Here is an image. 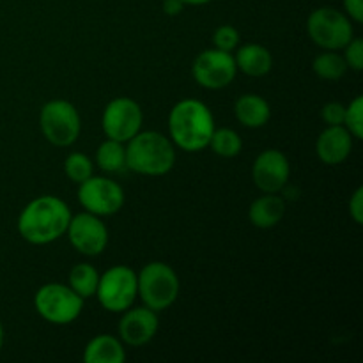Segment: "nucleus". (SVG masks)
I'll use <instances>...</instances> for the list:
<instances>
[{
  "label": "nucleus",
  "mask_w": 363,
  "mask_h": 363,
  "mask_svg": "<svg viewBox=\"0 0 363 363\" xmlns=\"http://www.w3.org/2000/svg\"><path fill=\"white\" fill-rule=\"evenodd\" d=\"M71 209L62 199L41 195L28 202L18 216V233L30 245H50L66 236Z\"/></svg>",
  "instance_id": "obj_1"
},
{
  "label": "nucleus",
  "mask_w": 363,
  "mask_h": 363,
  "mask_svg": "<svg viewBox=\"0 0 363 363\" xmlns=\"http://www.w3.org/2000/svg\"><path fill=\"white\" fill-rule=\"evenodd\" d=\"M215 131V117L206 103L181 99L169 113V137L176 147L186 152L204 151Z\"/></svg>",
  "instance_id": "obj_2"
},
{
  "label": "nucleus",
  "mask_w": 363,
  "mask_h": 363,
  "mask_svg": "<svg viewBox=\"0 0 363 363\" xmlns=\"http://www.w3.org/2000/svg\"><path fill=\"white\" fill-rule=\"evenodd\" d=\"M126 169L140 176H165L176 165V145L160 131H138L126 142Z\"/></svg>",
  "instance_id": "obj_3"
},
{
  "label": "nucleus",
  "mask_w": 363,
  "mask_h": 363,
  "mask_svg": "<svg viewBox=\"0 0 363 363\" xmlns=\"http://www.w3.org/2000/svg\"><path fill=\"white\" fill-rule=\"evenodd\" d=\"M179 277L165 262H149L137 275V289L142 303L155 312L172 307L179 296Z\"/></svg>",
  "instance_id": "obj_4"
},
{
  "label": "nucleus",
  "mask_w": 363,
  "mask_h": 363,
  "mask_svg": "<svg viewBox=\"0 0 363 363\" xmlns=\"http://www.w3.org/2000/svg\"><path fill=\"white\" fill-rule=\"evenodd\" d=\"M39 128L50 144L69 147L80 137L82 121L77 106L66 99H52L39 112Z\"/></svg>",
  "instance_id": "obj_5"
},
{
  "label": "nucleus",
  "mask_w": 363,
  "mask_h": 363,
  "mask_svg": "<svg viewBox=\"0 0 363 363\" xmlns=\"http://www.w3.org/2000/svg\"><path fill=\"white\" fill-rule=\"evenodd\" d=\"M38 314L50 325L64 326L77 321L84 311V298L78 296L66 284H45L34 296Z\"/></svg>",
  "instance_id": "obj_6"
},
{
  "label": "nucleus",
  "mask_w": 363,
  "mask_h": 363,
  "mask_svg": "<svg viewBox=\"0 0 363 363\" xmlns=\"http://www.w3.org/2000/svg\"><path fill=\"white\" fill-rule=\"evenodd\" d=\"M99 305L112 314H121L137 301V273L130 266H112L99 275L96 289Z\"/></svg>",
  "instance_id": "obj_7"
},
{
  "label": "nucleus",
  "mask_w": 363,
  "mask_h": 363,
  "mask_svg": "<svg viewBox=\"0 0 363 363\" xmlns=\"http://www.w3.org/2000/svg\"><path fill=\"white\" fill-rule=\"evenodd\" d=\"M307 32L323 50H342L354 38L350 16L335 7H319L307 20Z\"/></svg>",
  "instance_id": "obj_8"
},
{
  "label": "nucleus",
  "mask_w": 363,
  "mask_h": 363,
  "mask_svg": "<svg viewBox=\"0 0 363 363\" xmlns=\"http://www.w3.org/2000/svg\"><path fill=\"white\" fill-rule=\"evenodd\" d=\"M78 202L85 211L96 216H112L124 206V191L117 181L92 174L78 184Z\"/></svg>",
  "instance_id": "obj_9"
},
{
  "label": "nucleus",
  "mask_w": 363,
  "mask_h": 363,
  "mask_svg": "<svg viewBox=\"0 0 363 363\" xmlns=\"http://www.w3.org/2000/svg\"><path fill=\"white\" fill-rule=\"evenodd\" d=\"M238 67L233 52L209 48L199 53L191 64V74L201 87L218 91L233 84Z\"/></svg>",
  "instance_id": "obj_10"
},
{
  "label": "nucleus",
  "mask_w": 363,
  "mask_h": 363,
  "mask_svg": "<svg viewBox=\"0 0 363 363\" xmlns=\"http://www.w3.org/2000/svg\"><path fill=\"white\" fill-rule=\"evenodd\" d=\"M144 113L140 105L131 98H116L105 106L101 116V128L106 138L126 144L142 130Z\"/></svg>",
  "instance_id": "obj_11"
},
{
  "label": "nucleus",
  "mask_w": 363,
  "mask_h": 363,
  "mask_svg": "<svg viewBox=\"0 0 363 363\" xmlns=\"http://www.w3.org/2000/svg\"><path fill=\"white\" fill-rule=\"evenodd\" d=\"M66 236L71 247L78 254L87 255V257H96V255L103 254L108 245V229H106L105 222L101 220V216H96L89 211L71 216Z\"/></svg>",
  "instance_id": "obj_12"
},
{
  "label": "nucleus",
  "mask_w": 363,
  "mask_h": 363,
  "mask_svg": "<svg viewBox=\"0 0 363 363\" xmlns=\"http://www.w3.org/2000/svg\"><path fill=\"white\" fill-rule=\"evenodd\" d=\"M291 176L287 156L279 149H266L255 158L252 167L254 183L262 194H279L286 188Z\"/></svg>",
  "instance_id": "obj_13"
},
{
  "label": "nucleus",
  "mask_w": 363,
  "mask_h": 363,
  "mask_svg": "<svg viewBox=\"0 0 363 363\" xmlns=\"http://www.w3.org/2000/svg\"><path fill=\"white\" fill-rule=\"evenodd\" d=\"M121 314H123V318L117 326V332H119V339L123 340V344L131 347H140L151 342L160 326L158 312L151 311L145 305L144 307H135L133 305Z\"/></svg>",
  "instance_id": "obj_14"
},
{
  "label": "nucleus",
  "mask_w": 363,
  "mask_h": 363,
  "mask_svg": "<svg viewBox=\"0 0 363 363\" xmlns=\"http://www.w3.org/2000/svg\"><path fill=\"white\" fill-rule=\"evenodd\" d=\"M353 149V135L344 126H328L315 140V155L325 165H340Z\"/></svg>",
  "instance_id": "obj_15"
},
{
  "label": "nucleus",
  "mask_w": 363,
  "mask_h": 363,
  "mask_svg": "<svg viewBox=\"0 0 363 363\" xmlns=\"http://www.w3.org/2000/svg\"><path fill=\"white\" fill-rule=\"evenodd\" d=\"M286 215V201L277 194H264L252 202L248 218L257 229H272L279 225Z\"/></svg>",
  "instance_id": "obj_16"
},
{
  "label": "nucleus",
  "mask_w": 363,
  "mask_h": 363,
  "mask_svg": "<svg viewBox=\"0 0 363 363\" xmlns=\"http://www.w3.org/2000/svg\"><path fill=\"white\" fill-rule=\"evenodd\" d=\"M234 60H236L238 71L252 78L266 77L273 67V57L269 50L257 43H250V45L238 48Z\"/></svg>",
  "instance_id": "obj_17"
},
{
  "label": "nucleus",
  "mask_w": 363,
  "mask_h": 363,
  "mask_svg": "<svg viewBox=\"0 0 363 363\" xmlns=\"http://www.w3.org/2000/svg\"><path fill=\"white\" fill-rule=\"evenodd\" d=\"M234 113L245 128L255 130V128H262L264 124H268L269 117H272V108L262 96L243 94L234 103Z\"/></svg>",
  "instance_id": "obj_18"
},
{
  "label": "nucleus",
  "mask_w": 363,
  "mask_h": 363,
  "mask_svg": "<svg viewBox=\"0 0 363 363\" xmlns=\"http://www.w3.org/2000/svg\"><path fill=\"white\" fill-rule=\"evenodd\" d=\"M126 360L123 340L113 335H98L84 350L85 363H123Z\"/></svg>",
  "instance_id": "obj_19"
},
{
  "label": "nucleus",
  "mask_w": 363,
  "mask_h": 363,
  "mask_svg": "<svg viewBox=\"0 0 363 363\" xmlns=\"http://www.w3.org/2000/svg\"><path fill=\"white\" fill-rule=\"evenodd\" d=\"M96 165L106 174H116L126 169V145L106 138L96 151Z\"/></svg>",
  "instance_id": "obj_20"
},
{
  "label": "nucleus",
  "mask_w": 363,
  "mask_h": 363,
  "mask_svg": "<svg viewBox=\"0 0 363 363\" xmlns=\"http://www.w3.org/2000/svg\"><path fill=\"white\" fill-rule=\"evenodd\" d=\"M99 273L98 269L87 262H80L74 264L69 272V284L67 286L74 291L80 298L87 300V298L96 296V289H98Z\"/></svg>",
  "instance_id": "obj_21"
},
{
  "label": "nucleus",
  "mask_w": 363,
  "mask_h": 363,
  "mask_svg": "<svg viewBox=\"0 0 363 363\" xmlns=\"http://www.w3.org/2000/svg\"><path fill=\"white\" fill-rule=\"evenodd\" d=\"M312 69L319 78L328 82H337L346 74L347 64L340 53L335 50H326V52L319 53L312 62Z\"/></svg>",
  "instance_id": "obj_22"
},
{
  "label": "nucleus",
  "mask_w": 363,
  "mask_h": 363,
  "mask_svg": "<svg viewBox=\"0 0 363 363\" xmlns=\"http://www.w3.org/2000/svg\"><path fill=\"white\" fill-rule=\"evenodd\" d=\"M208 147H211V151L215 152V155L222 156V158H234V156L240 155L241 149H243V140H241L240 135L234 130H230V128H220V130L215 128Z\"/></svg>",
  "instance_id": "obj_23"
},
{
  "label": "nucleus",
  "mask_w": 363,
  "mask_h": 363,
  "mask_svg": "<svg viewBox=\"0 0 363 363\" xmlns=\"http://www.w3.org/2000/svg\"><path fill=\"white\" fill-rule=\"evenodd\" d=\"M64 172L73 183L80 184L94 174V165H92V160L84 152H71L64 162Z\"/></svg>",
  "instance_id": "obj_24"
},
{
  "label": "nucleus",
  "mask_w": 363,
  "mask_h": 363,
  "mask_svg": "<svg viewBox=\"0 0 363 363\" xmlns=\"http://www.w3.org/2000/svg\"><path fill=\"white\" fill-rule=\"evenodd\" d=\"M344 128L353 135V138L362 140L363 138V98L357 96L350 105L346 106L344 116Z\"/></svg>",
  "instance_id": "obj_25"
},
{
  "label": "nucleus",
  "mask_w": 363,
  "mask_h": 363,
  "mask_svg": "<svg viewBox=\"0 0 363 363\" xmlns=\"http://www.w3.org/2000/svg\"><path fill=\"white\" fill-rule=\"evenodd\" d=\"M213 45L223 52H234L240 45V32L233 25H220L213 34Z\"/></svg>",
  "instance_id": "obj_26"
},
{
  "label": "nucleus",
  "mask_w": 363,
  "mask_h": 363,
  "mask_svg": "<svg viewBox=\"0 0 363 363\" xmlns=\"http://www.w3.org/2000/svg\"><path fill=\"white\" fill-rule=\"evenodd\" d=\"M344 60L347 64V69L362 71L363 69V41L360 38H353L344 46Z\"/></svg>",
  "instance_id": "obj_27"
},
{
  "label": "nucleus",
  "mask_w": 363,
  "mask_h": 363,
  "mask_svg": "<svg viewBox=\"0 0 363 363\" xmlns=\"http://www.w3.org/2000/svg\"><path fill=\"white\" fill-rule=\"evenodd\" d=\"M323 121L328 126H344V116H346V106L339 101H330L321 110Z\"/></svg>",
  "instance_id": "obj_28"
},
{
  "label": "nucleus",
  "mask_w": 363,
  "mask_h": 363,
  "mask_svg": "<svg viewBox=\"0 0 363 363\" xmlns=\"http://www.w3.org/2000/svg\"><path fill=\"white\" fill-rule=\"evenodd\" d=\"M350 215L354 223L362 225L363 223V188H357L350 199Z\"/></svg>",
  "instance_id": "obj_29"
},
{
  "label": "nucleus",
  "mask_w": 363,
  "mask_h": 363,
  "mask_svg": "<svg viewBox=\"0 0 363 363\" xmlns=\"http://www.w3.org/2000/svg\"><path fill=\"white\" fill-rule=\"evenodd\" d=\"M344 13L350 16L351 21L354 23H362L363 21V0H342Z\"/></svg>",
  "instance_id": "obj_30"
},
{
  "label": "nucleus",
  "mask_w": 363,
  "mask_h": 363,
  "mask_svg": "<svg viewBox=\"0 0 363 363\" xmlns=\"http://www.w3.org/2000/svg\"><path fill=\"white\" fill-rule=\"evenodd\" d=\"M184 9V4L181 0H163V13L169 16H177Z\"/></svg>",
  "instance_id": "obj_31"
},
{
  "label": "nucleus",
  "mask_w": 363,
  "mask_h": 363,
  "mask_svg": "<svg viewBox=\"0 0 363 363\" xmlns=\"http://www.w3.org/2000/svg\"><path fill=\"white\" fill-rule=\"evenodd\" d=\"M184 6H206V4L213 2V0H181Z\"/></svg>",
  "instance_id": "obj_32"
},
{
  "label": "nucleus",
  "mask_w": 363,
  "mask_h": 363,
  "mask_svg": "<svg viewBox=\"0 0 363 363\" xmlns=\"http://www.w3.org/2000/svg\"><path fill=\"white\" fill-rule=\"evenodd\" d=\"M4 346V328H2V323H0V350Z\"/></svg>",
  "instance_id": "obj_33"
}]
</instances>
